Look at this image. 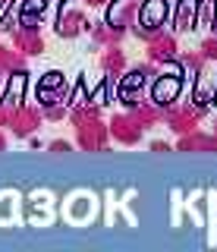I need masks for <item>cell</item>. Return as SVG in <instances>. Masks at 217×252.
<instances>
[{
    "label": "cell",
    "instance_id": "1",
    "mask_svg": "<svg viewBox=\"0 0 217 252\" xmlns=\"http://www.w3.org/2000/svg\"><path fill=\"white\" fill-rule=\"evenodd\" d=\"M167 0H145V3H138V13H136V22H133V32L136 38H142V41H148L154 32H161V26L167 22Z\"/></svg>",
    "mask_w": 217,
    "mask_h": 252
},
{
    "label": "cell",
    "instance_id": "2",
    "mask_svg": "<svg viewBox=\"0 0 217 252\" xmlns=\"http://www.w3.org/2000/svg\"><path fill=\"white\" fill-rule=\"evenodd\" d=\"M76 145L82 152H107L110 148V132H107V123L101 117H91V120L76 123Z\"/></svg>",
    "mask_w": 217,
    "mask_h": 252
},
{
    "label": "cell",
    "instance_id": "3",
    "mask_svg": "<svg viewBox=\"0 0 217 252\" xmlns=\"http://www.w3.org/2000/svg\"><path fill=\"white\" fill-rule=\"evenodd\" d=\"M164 123L170 126V132L186 136V132L201 126V110L195 104H167L164 107Z\"/></svg>",
    "mask_w": 217,
    "mask_h": 252
},
{
    "label": "cell",
    "instance_id": "4",
    "mask_svg": "<svg viewBox=\"0 0 217 252\" xmlns=\"http://www.w3.org/2000/svg\"><path fill=\"white\" fill-rule=\"evenodd\" d=\"M107 132H110L113 142H120V145H126V148L138 145V142H142V136H145L142 123H138L136 117L129 114V110H126V114H113L110 123H107Z\"/></svg>",
    "mask_w": 217,
    "mask_h": 252
},
{
    "label": "cell",
    "instance_id": "5",
    "mask_svg": "<svg viewBox=\"0 0 217 252\" xmlns=\"http://www.w3.org/2000/svg\"><path fill=\"white\" fill-rule=\"evenodd\" d=\"M145 54H148V63H176L180 57V44H176V35L170 32H154V35L145 41Z\"/></svg>",
    "mask_w": 217,
    "mask_h": 252
},
{
    "label": "cell",
    "instance_id": "6",
    "mask_svg": "<svg viewBox=\"0 0 217 252\" xmlns=\"http://www.w3.org/2000/svg\"><path fill=\"white\" fill-rule=\"evenodd\" d=\"M41 107H32V104H16V110H13V117H10V129H13V136L16 139H26V136H35L38 132V126H41Z\"/></svg>",
    "mask_w": 217,
    "mask_h": 252
},
{
    "label": "cell",
    "instance_id": "7",
    "mask_svg": "<svg viewBox=\"0 0 217 252\" xmlns=\"http://www.w3.org/2000/svg\"><path fill=\"white\" fill-rule=\"evenodd\" d=\"M176 152H183V155H217V132L192 129L186 136H176Z\"/></svg>",
    "mask_w": 217,
    "mask_h": 252
},
{
    "label": "cell",
    "instance_id": "8",
    "mask_svg": "<svg viewBox=\"0 0 217 252\" xmlns=\"http://www.w3.org/2000/svg\"><path fill=\"white\" fill-rule=\"evenodd\" d=\"M66 94H69V85L60 69H54V73H44L41 85H38V101H41L44 107L51 104H66Z\"/></svg>",
    "mask_w": 217,
    "mask_h": 252
},
{
    "label": "cell",
    "instance_id": "9",
    "mask_svg": "<svg viewBox=\"0 0 217 252\" xmlns=\"http://www.w3.org/2000/svg\"><path fill=\"white\" fill-rule=\"evenodd\" d=\"M13 47L22 54V57H41L44 54V38L38 26H22L13 32Z\"/></svg>",
    "mask_w": 217,
    "mask_h": 252
},
{
    "label": "cell",
    "instance_id": "10",
    "mask_svg": "<svg viewBox=\"0 0 217 252\" xmlns=\"http://www.w3.org/2000/svg\"><path fill=\"white\" fill-rule=\"evenodd\" d=\"M136 13H138V0H107V19L104 22L126 32L136 22Z\"/></svg>",
    "mask_w": 217,
    "mask_h": 252
},
{
    "label": "cell",
    "instance_id": "11",
    "mask_svg": "<svg viewBox=\"0 0 217 252\" xmlns=\"http://www.w3.org/2000/svg\"><path fill=\"white\" fill-rule=\"evenodd\" d=\"M176 92H180V79L176 76H158V79H151V101L158 107H167V104H173L176 101Z\"/></svg>",
    "mask_w": 217,
    "mask_h": 252
},
{
    "label": "cell",
    "instance_id": "12",
    "mask_svg": "<svg viewBox=\"0 0 217 252\" xmlns=\"http://www.w3.org/2000/svg\"><path fill=\"white\" fill-rule=\"evenodd\" d=\"M129 114H133L136 120L142 123V129H154L158 123H164V107H158V104H154V101H148V98L136 101V104L129 107Z\"/></svg>",
    "mask_w": 217,
    "mask_h": 252
},
{
    "label": "cell",
    "instance_id": "13",
    "mask_svg": "<svg viewBox=\"0 0 217 252\" xmlns=\"http://www.w3.org/2000/svg\"><path fill=\"white\" fill-rule=\"evenodd\" d=\"M85 26H88V22H85V16H82L79 10H73V6H69V10H63V13L57 16V22H54V29H57L60 38H76V35H82Z\"/></svg>",
    "mask_w": 217,
    "mask_h": 252
},
{
    "label": "cell",
    "instance_id": "14",
    "mask_svg": "<svg viewBox=\"0 0 217 252\" xmlns=\"http://www.w3.org/2000/svg\"><path fill=\"white\" fill-rule=\"evenodd\" d=\"M198 19H201V0H183L173 13V22L180 32H192L198 26Z\"/></svg>",
    "mask_w": 217,
    "mask_h": 252
},
{
    "label": "cell",
    "instance_id": "15",
    "mask_svg": "<svg viewBox=\"0 0 217 252\" xmlns=\"http://www.w3.org/2000/svg\"><path fill=\"white\" fill-rule=\"evenodd\" d=\"M98 66H101V73H107V76L126 73V54L120 51V44L104 47V51H101V57H98Z\"/></svg>",
    "mask_w": 217,
    "mask_h": 252
},
{
    "label": "cell",
    "instance_id": "16",
    "mask_svg": "<svg viewBox=\"0 0 217 252\" xmlns=\"http://www.w3.org/2000/svg\"><path fill=\"white\" fill-rule=\"evenodd\" d=\"M123 35L126 32L110 26V22H98L95 29H91V41H95L98 47H113V44H123Z\"/></svg>",
    "mask_w": 217,
    "mask_h": 252
},
{
    "label": "cell",
    "instance_id": "17",
    "mask_svg": "<svg viewBox=\"0 0 217 252\" xmlns=\"http://www.w3.org/2000/svg\"><path fill=\"white\" fill-rule=\"evenodd\" d=\"M3 73H26V57H22L16 47L0 44V76Z\"/></svg>",
    "mask_w": 217,
    "mask_h": 252
},
{
    "label": "cell",
    "instance_id": "18",
    "mask_svg": "<svg viewBox=\"0 0 217 252\" xmlns=\"http://www.w3.org/2000/svg\"><path fill=\"white\" fill-rule=\"evenodd\" d=\"M176 60H180L183 66H186V69H189V73H192V76H201V69H205V63H208V60L201 57L198 51H183V54H180V57H176Z\"/></svg>",
    "mask_w": 217,
    "mask_h": 252
},
{
    "label": "cell",
    "instance_id": "19",
    "mask_svg": "<svg viewBox=\"0 0 217 252\" xmlns=\"http://www.w3.org/2000/svg\"><path fill=\"white\" fill-rule=\"evenodd\" d=\"M198 54H201V57H205V60H217V35H208L205 41H201Z\"/></svg>",
    "mask_w": 217,
    "mask_h": 252
},
{
    "label": "cell",
    "instance_id": "20",
    "mask_svg": "<svg viewBox=\"0 0 217 252\" xmlns=\"http://www.w3.org/2000/svg\"><path fill=\"white\" fill-rule=\"evenodd\" d=\"M66 114H69V110H66V104H51V107H44V110H41V117H44V120H51V123L63 120Z\"/></svg>",
    "mask_w": 217,
    "mask_h": 252
},
{
    "label": "cell",
    "instance_id": "21",
    "mask_svg": "<svg viewBox=\"0 0 217 252\" xmlns=\"http://www.w3.org/2000/svg\"><path fill=\"white\" fill-rule=\"evenodd\" d=\"M13 110H16V101H10V98H3V101H0V126H6V123H10Z\"/></svg>",
    "mask_w": 217,
    "mask_h": 252
},
{
    "label": "cell",
    "instance_id": "22",
    "mask_svg": "<svg viewBox=\"0 0 217 252\" xmlns=\"http://www.w3.org/2000/svg\"><path fill=\"white\" fill-rule=\"evenodd\" d=\"M48 152L51 155H66V152H73V145H69L66 139H54L51 145H48Z\"/></svg>",
    "mask_w": 217,
    "mask_h": 252
},
{
    "label": "cell",
    "instance_id": "23",
    "mask_svg": "<svg viewBox=\"0 0 217 252\" xmlns=\"http://www.w3.org/2000/svg\"><path fill=\"white\" fill-rule=\"evenodd\" d=\"M151 152H154V155H167V152H173V145H170V142H164V139H154V142H151Z\"/></svg>",
    "mask_w": 217,
    "mask_h": 252
},
{
    "label": "cell",
    "instance_id": "24",
    "mask_svg": "<svg viewBox=\"0 0 217 252\" xmlns=\"http://www.w3.org/2000/svg\"><path fill=\"white\" fill-rule=\"evenodd\" d=\"M85 6H107V0H82Z\"/></svg>",
    "mask_w": 217,
    "mask_h": 252
},
{
    "label": "cell",
    "instance_id": "25",
    "mask_svg": "<svg viewBox=\"0 0 217 252\" xmlns=\"http://www.w3.org/2000/svg\"><path fill=\"white\" fill-rule=\"evenodd\" d=\"M208 26H211V35H217V13L211 16V19H208Z\"/></svg>",
    "mask_w": 217,
    "mask_h": 252
},
{
    "label": "cell",
    "instance_id": "26",
    "mask_svg": "<svg viewBox=\"0 0 217 252\" xmlns=\"http://www.w3.org/2000/svg\"><path fill=\"white\" fill-rule=\"evenodd\" d=\"M6 145H10V142H6V136H3V129H0V152H6Z\"/></svg>",
    "mask_w": 217,
    "mask_h": 252
},
{
    "label": "cell",
    "instance_id": "27",
    "mask_svg": "<svg viewBox=\"0 0 217 252\" xmlns=\"http://www.w3.org/2000/svg\"><path fill=\"white\" fill-rule=\"evenodd\" d=\"M211 132H217V117H214V129H211Z\"/></svg>",
    "mask_w": 217,
    "mask_h": 252
},
{
    "label": "cell",
    "instance_id": "28",
    "mask_svg": "<svg viewBox=\"0 0 217 252\" xmlns=\"http://www.w3.org/2000/svg\"><path fill=\"white\" fill-rule=\"evenodd\" d=\"M201 3H217V0H201Z\"/></svg>",
    "mask_w": 217,
    "mask_h": 252
},
{
    "label": "cell",
    "instance_id": "29",
    "mask_svg": "<svg viewBox=\"0 0 217 252\" xmlns=\"http://www.w3.org/2000/svg\"><path fill=\"white\" fill-rule=\"evenodd\" d=\"M3 3H10V0H0V6H3Z\"/></svg>",
    "mask_w": 217,
    "mask_h": 252
}]
</instances>
